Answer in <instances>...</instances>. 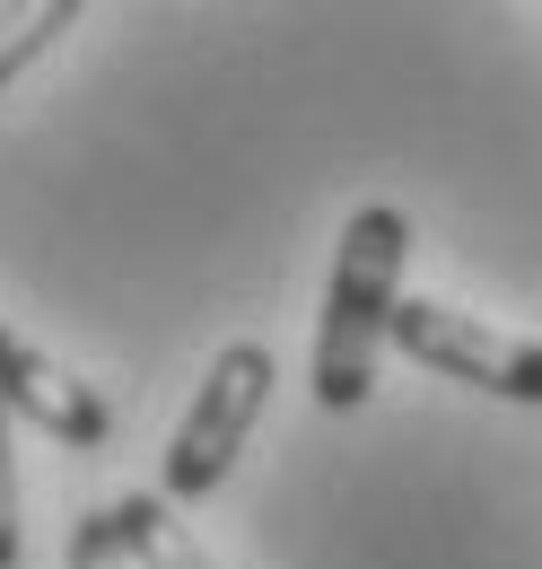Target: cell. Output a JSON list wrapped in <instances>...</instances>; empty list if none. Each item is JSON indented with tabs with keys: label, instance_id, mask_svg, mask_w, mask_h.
<instances>
[{
	"label": "cell",
	"instance_id": "8",
	"mask_svg": "<svg viewBox=\"0 0 542 569\" xmlns=\"http://www.w3.org/2000/svg\"><path fill=\"white\" fill-rule=\"evenodd\" d=\"M0 569H18V447H9V412H0Z\"/></svg>",
	"mask_w": 542,
	"mask_h": 569
},
{
	"label": "cell",
	"instance_id": "6",
	"mask_svg": "<svg viewBox=\"0 0 542 569\" xmlns=\"http://www.w3.org/2000/svg\"><path fill=\"white\" fill-rule=\"evenodd\" d=\"M62 27H79V9L53 0V9H0V88L27 71L36 53H53L62 44Z\"/></svg>",
	"mask_w": 542,
	"mask_h": 569
},
{
	"label": "cell",
	"instance_id": "3",
	"mask_svg": "<svg viewBox=\"0 0 542 569\" xmlns=\"http://www.w3.org/2000/svg\"><path fill=\"white\" fill-rule=\"evenodd\" d=\"M385 342H403L420 368L464 377V386L499 395V403H542V342L499 333V325H481V316L446 307V298H394V333Z\"/></svg>",
	"mask_w": 542,
	"mask_h": 569
},
{
	"label": "cell",
	"instance_id": "1",
	"mask_svg": "<svg viewBox=\"0 0 542 569\" xmlns=\"http://www.w3.org/2000/svg\"><path fill=\"white\" fill-rule=\"evenodd\" d=\"M403 254H411V219L394 202H368L341 228L333 289H324V316H315V403L324 412H359L377 395V351L394 333Z\"/></svg>",
	"mask_w": 542,
	"mask_h": 569
},
{
	"label": "cell",
	"instance_id": "5",
	"mask_svg": "<svg viewBox=\"0 0 542 569\" xmlns=\"http://www.w3.org/2000/svg\"><path fill=\"white\" fill-rule=\"evenodd\" d=\"M114 526H123V543H132V569H219L202 543H193V526L149 491L114 499Z\"/></svg>",
	"mask_w": 542,
	"mask_h": 569
},
{
	"label": "cell",
	"instance_id": "4",
	"mask_svg": "<svg viewBox=\"0 0 542 569\" xmlns=\"http://www.w3.org/2000/svg\"><path fill=\"white\" fill-rule=\"evenodd\" d=\"M0 412H27V421L44 429V438H62V447H106V438H114V403H106L88 377L53 368V359L36 351L27 333H9V325H0Z\"/></svg>",
	"mask_w": 542,
	"mask_h": 569
},
{
	"label": "cell",
	"instance_id": "7",
	"mask_svg": "<svg viewBox=\"0 0 542 569\" xmlns=\"http://www.w3.org/2000/svg\"><path fill=\"white\" fill-rule=\"evenodd\" d=\"M70 569H132V543H123L114 508H79V526H70Z\"/></svg>",
	"mask_w": 542,
	"mask_h": 569
},
{
	"label": "cell",
	"instance_id": "2",
	"mask_svg": "<svg viewBox=\"0 0 542 569\" xmlns=\"http://www.w3.org/2000/svg\"><path fill=\"white\" fill-rule=\"evenodd\" d=\"M263 403H271V351L263 342H228V351L210 359L193 412L167 438V499H210L219 491L228 465H237V447H245V429L263 421Z\"/></svg>",
	"mask_w": 542,
	"mask_h": 569
}]
</instances>
